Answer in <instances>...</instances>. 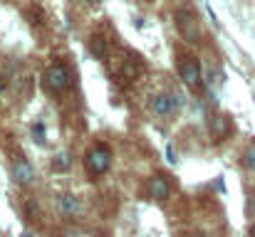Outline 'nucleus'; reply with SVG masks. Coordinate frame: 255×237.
Listing matches in <instances>:
<instances>
[{
    "label": "nucleus",
    "mask_w": 255,
    "mask_h": 237,
    "mask_svg": "<svg viewBox=\"0 0 255 237\" xmlns=\"http://www.w3.org/2000/svg\"><path fill=\"white\" fill-rule=\"evenodd\" d=\"M42 84L47 91L52 94H65L72 84H75V77H72V70L67 65H50L42 75Z\"/></svg>",
    "instance_id": "1"
},
{
    "label": "nucleus",
    "mask_w": 255,
    "mask_h": 237,
    "mask_svg": "<svg viewBox=\"0 0 255 237\" xmlns=\"http://www.w3.org/2000/svg\"><path fill=\"white\" fill-rule=\"evenodd\" d=\"M173 20H176V27H178V32H181V37L186 42H191V45L201 42V22H198V17H196V12H193L191 5L178 7L176 15H173Z\"/></svg>",
    "instance_id": "2"
},
{
    "label": "nucleus",
    "mask_w": 255,
    "mask_h": 237,
    "mask_svg": "<svg viewBox=\"0 0 255 237\" xmlns=\"http://www.w3.org/2000/svg\"><path fill=\"white\" fill-rule=\"evenodd\" d=\"M85 168L94 175V178L109 173V168H112V151H109L104 144L92 146V149L87 151V156H85Z\"/></svg>",
    "instance_id": "3"
},
{
    "label": "nucleus",
    "mask_w": 255,
    "mask_h": 237,
    "mask_svg": "<svg viewBox=\"0 0 255 237\" xmlns=\"http://www.w3.org/2000/svg\"><path fill=\"white\" fill-rule=\"evenodd\" d=\"M183 104H186V99H181V94H176V91H159L151 99V111L159 119H171Z\"/></svg>",
    "instance_id": "4"
},
{
    "label": "nucleus",
    "mask_w": 255,
    "mask_h": 237,
    "mask_svg": "<svg viewBox=\"0 0 255 237\" xmlns=\"http://www.w3.org/2000/svg\"><path fill=\"white\" fill-rule=\"evenodd\" d=\"M176 72H178V79L188 86V89H201V81H203V75H201V65H198V60L196 57H191V55H186V57H181L178 60V65H176Z\"/></svg>",
    "instance_id": "5"
},
{
    "label": "nucleus",
    "mask_w": 255,
    "mask_h": 237,
    "mask_svg": "<svg viewBox=\"0 0 255 237\" xmlns=\"http://www.w3.org/2000/svg\"><path fill=\"white\" fill-rule=\"evenodd\" d=\"M233 131H236V126H233V119L228 116V114H213L211 116V121H208V134H211V139H213V144H221V141H228L231 136H233Z\"/></svg>",
    "instance_id": "6"
},
{
    "label": "nucleus",
    "mask_w": 255,
    "mask_h": 237,
    "mask_svg": "<svg viewBox=\"0 0 255 237\" xmlns=\"http://www.w3.org/2000/svg\"><path fill=\"white\" fill-rule=\"evenodd\" d=\"M146 193H149V198H151V200H156V203L169 200L171 178L166 175V173H154V175L149 178V183H146Z\"/></svg>",
    "instance_id": "7"
},
{
    "label": "nucleus",
    "mask_w": 255,
    "mask_h": 237,
    "mask_svg": "<svg viewBox=\"0 0 255 237\" xmlns=\"http://www.w3.org/2000/svg\"><path fill=\"white\" fill-rule=\"evenodd\" d=\"M10 173H12V180L17 185H22V188H27V185L35 183V168H32V163L27 158H15Z\"/></svg>",
    "instance_id": "8"
},
{
    "label": "nucleus",
    "mask_w": 255,
    "mask_h": 237,
    "mask_svg": "<svg viewBox=\"0 0 255 237\" xmlns=\"http://www.w3.org/2000/svg\"><path fill=\"white\" fill-rule=\"evenodd\" d=\"M55 205H57L60 215H65V218H80L82 215V200L75 193H60L55 198Z\"/></svg>",
    "instance_id": "9"
},
{
    "label": "nucleus",
    "mask_w": 255,
    "mask_h": 237,
    "mask_svg": "<svg viewBox=\"0 0 255 237\" xmlns=\"http://www.w3.org/2000/svg\"><path fill=\"white\" fill-rule=\"evenodd\" d=\"M89 50H92V55H94L97 60H107V55H109V42H107V37L94 35V37L89 40Z\"/></svg>",
    "instance_id": "10"
},
{
    "label": "nucleus",
    "mask_w": 255,
    "mask_h": 237,
    "mask_svg": "<svg viewBox=\"0 0 255 237\" xmlns=\"http://www.w3.org/2000/svg\"><path fill=\"white\" fill-rule=\"evenodd\" d=\"M52 168L60 170V173H67L72 168V154L70 151H60L57 156L52 158Z\"/></svg>",
    "instance_id": "11"
},
{
    "label": "nucleus",
    "mask_w": 255,
    "mask_h": 237,
    "mask_svg": "<svg viewBox=\"0 0 255 237\" xmlns=\"http://www.w3.org/2000/svg\"><path fill=\"white\" fill-rule=\"evenodd\" d=\"M139 72H141V67H139L136 60H124V65H122V77L124 79H136L139 77Z\"/></svg>",
    "instance_id": "12"
},
{
    "label": "nucleus",
    "mask_w": 255,
    "mask_h": 237,
    "mask_svg": "<svg viewBox=\"0 0 255 237\" xmlns=\"http://www.w3.org/2000/svg\"><path fill=\"white\" fill-rule=\"evenodd\" d=\"M241 158H243V165H246L248 170H253V173H255V141L248 146V149H246V151H243V156H241Z\"/></svg>",
    "instance_id": "13"
},
{
    "label": "nucleus",
    "mask_w": 255,
    "mask_h": 237,
    "mask_svg": "<svg viewBox=\"0 0 255 237\" xmlns=\"http://www.w3.org/2000/svg\"><path fill=\"white\" fill-rule=\"evenodd\" d=\"M32 134H35V141L37 144H45V124H32Z\"/></svg>",
    "instance_id": "14"
},
{
    "label": "nucleus",
    "mask_w": 255,
    "mask_h": 237,
    "mask_svg": "<svg viewBox=\"0 0 255 237\" xmlns=\"http://www.w3.org/2000/svg\"><path fill=\"white\" fill-rule=\"evenodd\" d=\"M166 160H169L171 165H176V160H178V158H176V151H173V146H166Z\"/></svg>",
    "instance_id": "15"
},
{
    "label": "nucleus",
    "mask_w": 255,
    "mask_h": 237,
    "mask_svg": "<svg viewBox=\"0 0 255 237\" xmlns=\"http://www.w3.org/2000/svg\"><path fill=\"white\" fill-rule=\"evenodd\" d=\"M20 237H35V235H32V233H22Z\"/></svg>",
    "instance_id": "16"
},
{
    "label": "nucleus",
    "mask_w": 255,
    "mask_h": 237,
    "mask_svg": "<svg viewBox=\"0 0 255 237\" xmlns=\"http://www.w3.org/2000/svg\"><path fill=\"white\" fill-rule=\"evenodd\" d=\"M251 237H255V223H253V228H251Z\"/></svg>",
    "instance_id": "17"
},
{
    "label": "nucleus",
    "mask_w": 255,
    "mask_h": 237,
    "mask_svg": "<svg viewBox=\"0 0 255 237\" xmlns=\"http://www.w3.org/2000/svg\"><path fill=\"white\" fill-rule=\"evenodd\" d=\"M80 2H87V5H89V2H97V0H80Z\"/></svg>",
    "instance_id": "18"
}]
</instances>
